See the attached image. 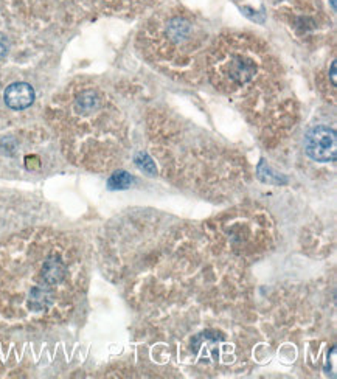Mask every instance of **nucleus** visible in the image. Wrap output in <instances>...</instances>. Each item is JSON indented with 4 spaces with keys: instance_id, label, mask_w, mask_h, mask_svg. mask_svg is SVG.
Returning <instances> with one entry per match:
<instances>
[{
    "instance_id": "1",
    "label": "nucleus",
    "mask_w": 337,
    "mask_h": 379,
    "mask_svg": "<svg viewBox=\"0 0 337 379\" xmlns=\"http://www.w3.org/2000/svg\"><path fill=\"white\" fill-rule=\"evenodd\" d=\"M84 285L75 242L34 232L0 242V325L36 327L64 321Z\"/></svg>"
},
{
    "instance_id": "6",
    "label": "nucleus",
    "mask_w": 337,
    "mask_h": 379,
    "mask_svg": "<svg viewBox=\"0 0 337 379\" xmlns=\"http://www.w3.org/2000/svg\"><path fill=\"white\" fill-rule=\"evenodd\" d=\"M331 4H333V8H336V0H331Z\"/></svg>"
},
{
    "instance_id": "5",
    "label": "nucleus",
    "mask_w": 337,
    "mask_h": 379,
    "mask_svg": "<svg viewBox=\"0 0 337 379\" xmlns=\"http://www.w3.org/2000/svg\"><path fill=\"white\" fill-rule=\"evenodd\" d=\"M10 50V42L6 39V36L0 33V59H4L6 56V53Z\"/></svg>"
},
{
    "instance_id": "4",
    "label": "nucleus",
    "mask_w": 337,
    "mask_h": 379,
    "mask_svg": "<svg viewBox=\"0 0 337 379\" xmlns=\"http://www.w3.org/2000/svg\"><path fill=\"white\" fill-rule=\"evenodd\" d=\"M132 182V178L128 173L125 171H118L109 180V187L110 188H128L129 184Z\"/></svg>"
},
{
    "instance_id": "3",
    "label": "nucleus",
    "mask_w": 337,
    "mask_h": 379,
    "mask_svg": "<svg viewBox=\"0 0 337 379\" xmlns=\"http://www.w3.org/2000/svg\"><path fill=\"white\" fill-rule=\"evenodd\" d=\"M4 100L14 111L27 109L34 101V90L27 82H14L5 90Z\"/></svg>"
},
{
    "instance_id": "2",
    "label": "nucleus",
    "mask_w": 337,
    "mask_h": 379,
    "mask_svg": "<svg viewBox=\"0 0 337 379\" xmlns=\"http://www.w3.org/2000/svg\"><path fill=\"white\" fill-rule=\"evenodd\" d=\"M305 149L312 161L334 162L337 156V134L333 128L316 126L306 134Z\"/></svg>"
}]
</instances>
